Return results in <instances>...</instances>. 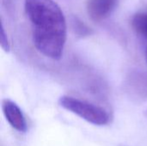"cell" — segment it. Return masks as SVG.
<instances>
[{"instance_id":"cell-1","label":"cell","mask_w":147,"mask_h":146,"mask_svg":"<svg viewBox=\"0 0 147 146\" xmlns=\"http://www.w3.org/2000/svg\"><path fill=\"white\" fill-rule=\"evenodd\" d=\"M25 12L32 25L33 43L44 56L59 60L67 38L65 15L53 0H24Z\"/></svg>"},{"instance_id":"cell-2","label":"cell","mask_w":147,"mask_h":146,"mask_svg":"<svg viewBox=\"0 0 147 146\" xmlns=\"http://www.w3.org/2000/svg\"><path fill=\"white\" fill-rule=\"evenodd\" d=\"M59 104L64 109L96 126H105L110 120L109 113L103 108L73 96H60Z\"/></svg>"},{"instance_id":"cell-3","label":"cell","mask_w":147,"mask_h":146,"mask_svg":"<svg viewBox=\"0 0 147 146\" xmlns=\"http://www.w3.org/2000/svg\"><path fill=\"white\" fill-rule=\"evenodd\" d=\"M3 115L12 128L19 133H26L28 125L26 118L20 107L9 99H3L2 102Z\"/></svg>"},{"instance_id":"cell-4","label":"cell","mask_w":147,"mask_h":146,"mask_svg":"<svg viewBox=\"0 0 147 146\" xmlns=\"http://www.w3.org/2000/svg\"><path fill=\"white\" fill-rule=\"evenodd\" d=\"M126 88L130 96L138 100H146L147 98V74L141 71L132 72L127 77Z\"/></svg>"},{"instance_id":"cell-5","label":"cell","mask_w":147,"mask_h":146,"mask_svg":"<svg viewBox=\"0 0 147 146\" xmlns=\"http://www.w3.org/2000/svg\"><path fill=\"white\" fill-rule=\"evenodd\" d=\"M117 0H88L86 9L89 16L95 22L108 18L116 5Z\"/></svg>"},{"instance_id":"cell-6","label":"cell","mask_w":147,"mask_h":146,"mask_svg":"<svg viewBox=\"0 0 147 146\" xmlns=\"http://www.w3.org/2000/svg\"><path fill=\"white\" fill-rule=\"evenodd\" d=\"M132 27L134 31L147 37V13H137L132 18Z\"/></svg>"},{"instance_id":"cell-7","label":"cell","mask_w":147,"mask_h":146,"mask_svg":"<svg viewBox=\"0 0 147 146\" xmlns=\"http://www.w3.org/2000/svg\"><path fill=\"white\" fill-rule=\"evenodd\" d=\"M0 44H1V47L2 49L6 52H9L10 50V46H9V39L8 36L5 33L4 28H3V24L1 22L0 24Z\"/></svg>"},{"instance_id":"cell-8","label":"cell","mask_w":147,"mask_h":146,"mask_svg":"<svg viewBox=\"0 0 147 146\" xmlns=\"http://www.w3.org/2000/svg\"><path fill=\"white\" fill-rule=\"evenodd\" d=\"M73 26L75 28V30L77 33H79L83 35H85V34H88L90 33V29L89 28L84 25L81 21H79L78 19L75 18L74 19V23H73Z\"/></svg>"},{"instance_id":"cell-9","label":"cell","mask_w":147,"mask_h":146,"mask_svg":"<svg viewBox=\"0 0 147 146\" xmlns=\"http://www.w3.org/2000/svg\"><path fill=\"white\" fill-rule=\"evenodd\" d=\"M146 63H147V48H146Z\"/></svg>"},{"instance_id":"cell-10","label":"cell","mask_w":147,"mask_h":146,"mask_svg":"<svg viewBox=\"0 0 147 146\" xmlns=\"http://www.w3.org/2000/svg\"><path fill=\"white\" fill-rule=\"evenodd\" d=\"M146 115H147V113H146Z\"/></svg>"}]
</instances>
